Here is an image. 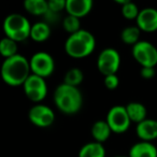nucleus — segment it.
<instances>
[{
    "label": "nucleus",
    "instance_id": "4",
    "mask_svg": "<svg viewBox=\"0 0 157 157\" xmlns=\"http://www.w3.org/2000/svg\"><path fill=\"white\" fill-rule=\"evenodd\" d=\"M31 26L29 21L22 14L12 13L5 18L3 22V31L9 39L15 42H23L30 38Z\"/></svg>",
    "mask_w": 157,
    "mask_h": 157
},
{
    "label": "nucleus",
    "instance_id": "13",
    "mask_svg": "<svg viewBox=\"0 0 157 157\" xmlns=\"http://www.w3.org/2000/svg\"><path fill=\"white\" fill-rule=\"evenodd\" d=\"M93 8L92 0H67L66 11L68 15L81 18L86 16Z\"/></svg>",
    "mask_w": 157,
    "mask_h": 157
},
{
    "label": "nucleus",
    "instance_id": "3",
    "mask_svg": "<svg viewBox=\"0 0 157 157\" xmlns=\"http://www.w3.org/2000/svg\"><path fill=\"white\" fill-rule=\"evenodd\" d=\"M96 48V39L94 35L87 30L81 29L72 33L65 42V52L73 58H84L94 52Z\"/></svg>",
    "mask_w": 157,
    "mask_h": 157
},
{
    "label": "nucleus",
    "instance_id": "22",
    "mask_svg": "<svg viewBox=\"0 0 157 157\" xmlns=\"http://www.w3.org/2000/svg\"><path fill=\"white\" fill-rule=\"evenodd\" d=\"M83 78H84V74L81 69H78V68H71V69L66 72L65 78H63V83L68 84L70 86L78 87L83 82Z\"/></svg>",
    "mask_w": 157,
    "mask_h": 157
},
{
    "label": "nucleus",
    "instance_id": "29",
    "mask_svg": "<svg viewBox=\"0 0 157 157\" xmlns=\"http://www.w3.org/2000/svg\"><path fill=\"white\" fill-rule=\"evenodd\" d=\"M114 157H129V156H125V155H117V156H114Z\"/></svg>",
    "mask_w": 157,
    "mask_h": 157
},
{
    "label": "nucleus",
    "instance_id": "27",
    "mask_svg": "<svg viewBox=\"0 0 157 157\" xmlns=\"http://www.w3.org/2000/svg\"><path fill=\"white\" fill-rule=\"evenodd\" d=\"M140 74L143 78L145 80H151L155 76L156 74V71H155V68L153 67H143L141 68V71H140Z\"/></svg>",
    "mask_w": 157,
    "mask_h": 157
},
{
    "label": "nucleus",
    "instance_id": "6",
    "mask_svg": "<svg viewBox=\"0 0 157 157\" xmlns=\"http://www.w3.org/2000/svg\"><path fill=\"white\" fill-rule=\"evenodd\" d=\"M31 73L45 78L55 70V61L51 54L46 52H37L29 59Z\"/></svg>",
    "mask_w": 157,
    "mask_h": 157
},
{
    "label": "nucleus",
    "instance_id": "8",
    "mask_svg": "<svg viewBox=\"0 0 157 157\" xmlns=\"http://www.w3.org/2000/svg\"><path fill=\"white\" fill-rule=\"evenodd\" d=\"M112 132L124 133L130 126V118L124 105H114L109 110L105 118Z\"/></svg>",
    "mask_w": 157,
    "mask_h": 157
},
{
    "label": "nucleus",
    "instance_id": "15",
    "mask_svg": "<svg viewBox=\"0 0 157 157\" xmlns=\"http://www.w3.org/2000/svg\"><path fill=\"white\" fill-rule=\"evenodd\" d=\"M126 111L128 113V116L130 121L136 124L143 122L146 120V115H147V110H146L145 105H142L140 102H129L127 105H125Z\"/></svg>",
    "mask_w": 157,
    "mask_h": 157
},
{
    "label": "nucleus",
    "instance_id": "25",
    "mask_svg": "<svg viewBox=\"0 0 157 157\" xmlns=\"http://www.w3.org/2000/svg\"><path fill=\"white\" fill-rule=\"evenodd\" d=\"M48 2V10L55 13H60L63 10H66L67 0H50Z\"/></svg>",
    "mask_w": 157,
    "mask_h": 157
},
{
    "label": "nucleus",
    "instance_id": "17",
    "mask_svg": "<svg viewBox=\"0 0 157 157\" xmlns=\"http://www.w3.org/2000/svg\"><path fill=\"white\" fill-rule=\"evenodd\" d=\"M51 36V26L46 22H37L31 26L30 38L36 42H44Z\"/></svg>",
    "mask_w": 157,
    "mask_h": 157
},
{
    "label": "nucleus",
    "instance_id": "5",
    "mask_svg": "<svg viewBox=\"0 0 157 157\" xmlns=\"http://www.w3.org/2000/svg\"><path fill=\"white\" fill-rule=\"evenodd\" d=\"M132 56L137 63L143 67H153L157 65V48L148 41H139L132 46Z\"/></svg>",
    "mask_w": 157,
    "mask_h": 157
},
{
    "label": "nucleus",
    "instance_id": "12",
    "mask_svg": "<svg viewBox=\"0 0 157 157\" xmlns=\"http://www.w3.org/2000/svg\"><path fill=\"white\" fill-rule=\"evenodd\" d=\"M136 133L141 141L152 142L157 139V121L146 118L136 127Z\"/></svg>",
    "mask_w": 157,
    "mask_h": 157
},
{
    "label": "nucleus",
    "instance_id": "14",
    "mask_svg": "<svg viewBox=\"0 0 157 157\" xmlns=\"http://www.w3.org/2000/svg\"><path fill=\"white\" fill-rule=\"evenodd\" d=\"M129 157H157V147L152 142H137L129 150Z\"/></svg>",
    "mask_w": 157,
    "mask_h": 157
},
{
    "label": "nucleus",
    "instance_id": "10",
    "mask_svg": "<svg viewBox=\"0 0 157 157\" xmlns=\"http://www.w3.org/2000/svg\"><path fill=\"white\" fill-rule=\"evenodd\" d=\"M29 121L33 123L35 126L46 128L50 127L55 121V114L50 107L45 105H35L28 113Z\"/></svg>",
    "mask_w": 157,
    "mask_h": 157
},
{
    "label": "nucleus",
    "instance_id": "16",
    "mask_svg": "<svg viewBox=\"0 0 157 157\" xmlns=\"http://www.w3.org/2000/svg\"><path fill=\"white\" fill-rule=\"evenodd\" d=\"M112 130L110 128L107 121H97L92 126V136L95 139V141L98 143H103L110 138Z\"/></svg>",
    "mask_w": 157,
    "mask_h": 157
},
{
    "label": "nucleus",
    "instance_id": "11",
    "mask_svg": "<svg viewBox=\"0 0 157 157\" xmlns=\"http://www.w3.org/2000/svg\"><path fill=\"white\" fill-rule=\"evenodd\" d=\"M136 22L138 28L141 31L154 33L157 30V10L154 8H145L140 10Z\"/></svg>",
    "mask_w": 157,
    "mask_h": 157
},
{
    "label": "nucleus",
    "instance_id": "24",
    "mask_svg": "<svg viewBox=\"0 0 157 157\" xmlns=\"http://www.w3.org/2000/svg\"><path fill=\"white\" fill-rule=\"evenodd\" d=\"M140 10L136 3L128 1L126 5L122 6V14L126 20H137Z\"/></svg>",
    "mask_w": 157,
    "mask_h": 157
},
{
    "label": "nucleus",
    "instance_id": "7",
    "mask_svg": "<svg viewBox=\"0 0 157 157\" xmlns=\"http://www.w3.org/2000/svg\"><path fill=\"white\" fill-rule=\"evenodd\" d=\"M121 65V55L115 48H108L100 52L97 58V67L105 76L116 74Z\"/></svg>",
    "mask_w": 157,
    "mask_h": 157
},
{
    "label": "nucleus",
    "instance_id": "18",
    "mask_svg": "<svg viewBox=\"0 0 157 157\" xmlns=\"http://www.w3.org/2000/svg\"><path fill=\"white\" fill-rule=\"evenodd\" d=\"M78 157H105V148L102 143L96 141L90 142L81 147Z\"/></svg>",
    "mask_w": 157,
    "mask_h": 157
},
{
    "label": "nucleus",
    "instance_id": "21",
    "mask_svg": "<svg viewBox=\"0 0 157 157\" xmlns=\"http://www.w3.org/2000/svg\"><path fill=\"white\" fill-rule=\"evenodd\" d=\"M17 42H15L14 40L6 37L0 41V53L3 57H6V59L17 55Z\"/></svg>",
    "mask_w": 157,
    "mask_h": 157
},
{
    "label": "nucleus",
    "instance_id": "26",
    "mask_svg": "<svg viewBox=\"0 0 157 157\" xmlns=\"http://www.w3.org/2000/svg\"><path fill=\"white\" fill-rule=\"evenodd\" d=\"M118 84H120V80H118V76L116 74L105 76V85L108 90H115V88H117Z\"/></svg>",
    "mask_w": 157,
    "mask_h": 157
},
{
    "label": "nucleus",
    "instance_id": "2",
    "mask_svg": "<svg viewBox=\"0 0 157 157\" xmlns=\"http://www.w3.org/2000/svg\"><path fill=\"white\" fill-rule=\"evenodd\" d=\"M54 102L60 112L72 115L81 110L83 105V97L81 90L78 87L63 83L55 88Z\"/></svg>",
    "mask_w": 157,
    "mask_h": 157
},
{
    "label": "nucleus",
    "instance_id": "1",
    "mask_svg": "<svg viewBox=\"0 0 157 157\" xmlns=\"http://www.w3.org/2000/svg\"><path fill=\"white\" fill-rule=\"evenodd\" d=\"M30 74L29 60L21 54L7 58L1 66V78L9 86L24 85Z\"/></svg>",
    "mask_w": 157,
    "mask_h": 157
},
{
    "label": "nucleus",
    "instance_id": "23",
    "mask_svg": "<svg viewBox=\"0 0 157 157\" xmlns=\"http://www.w3.org/2000/svg\"><path fill=\"white\" fill-rule=\"evenodd\" d=\"M63 27L68 33L72 35V33H78V30H81V22L80 18L75 17L72 15H67L66 17H63Z\"/></svg>",
    "mask_w": 157,
    "mask_h": 157
},
{
    "label": "nucleus",
    "instance_id": "9",
    "mask_svg": "<svg viewBox=\"0 0 157 157\" xmlns=\"http://www.w3.org/2000/svg\"><path fill=\"white\" fill-rule=\"evenodd\" d=\"M23 88H24L25 95L33 102H41L48 95V85H46L45 78L33 73L26 80Z\"/></svg>",
    "mask_w": 157,
    "mask_h": 157
},
{
    "label": "nucleus",
    "instance_id": "19",
    "mask_svg": "<svg viewBox=\"0 0 157 157\" xmlns=\"http://www.w3.org/2000/svg\"><path fill=\"white\" fill-rule=\"evenodd\" d=\"M24 8L33 15H45L48 11V2L45 0H26Z\"/></svg>",
    "mask_w": 157,
    "mask_h": 157
},
{
    "label": "nucleus",
    "instance_id": "20",
    "mask_svg": "<svg viewBox=\"0 0 157 157\" xmlns=\"http://www.w3.org/2000/svg\"><path fill=\"white\" fill-rule=\"evenodd\" d=\"M140 33H141V30L138 28V26H129L122 30L121 39L125 44L135 45L139 42Z\"/></svg>",
    "mask_w": 157,
    "mask_h": 157
},
{
    "label": "nucleus",
    "instance_id": "28",
    "mask_svg": "<svg viewBox=\"0 0 157 157\" xmlns=\"http://www.w3.org/2000/svg\"><path fill=\"white\" fill-rule=\"evenodd\" d=\"M44 16H45V21L48 25L56 24V23L60 20V18H59V13H55V12H52V11H50V10H48V13H46Z\"/></svg>",
    "mask_w": 157,
    "mask_h": 157
}]
</instances>
